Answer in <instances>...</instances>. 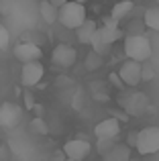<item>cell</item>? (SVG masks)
<instances>
[{
    "label": "cell",
    "instance_id": "5",
    "mask_svg": "<svg viewBox=\"0 0 159 161\" xmlns=\"http://www.w3.org/2000/svg\"><path fill=\"white\" fill-rule=\"evenodd\" d=\"M118 104L124 108L127 114L141 116V114L145 112V108H147V104H149V98L143 92H129V94H123L118 98Z\"/></svg>",
    "mask_w": 159,
    "mask_h": 161
},
{
    "label": "cell",
    "instance_id": "23",
    "mask_svg": "<svg viewBox=\"0 0 159 161\" xmlns=\"http://www.w3.org/2000/svg\"><path fill=\"white\" fill-rule=\"evenodd\" d=\"M137 137H139V130H131V133L127 135V145L131 147V149L137 145Z\"/></svg>",
    "mask_w": 159,
    "mask_h": 161
},
{
    "label": "cell",
    "instance_id": "7",
    "mask_svg": "<svg viewBox=\"0 0 159 161\" xmlns=\"http://www.w3.org/2000/svg\"><path fill=\"white\" fill-rule=\"evenodd\" d=\"M76 59H78V51L72 45L59 43V45H55L53 51H51V61H53V65L59 67V69H69V67H74Z\"/></svg>",
    "mask_w": 159,
    "mask_h": 161
},
{
    "label": "cell",
    "instance_id": "10",
    "mask_svg": "<svg viewBox=\"0 0 159 161\" xmlns=\"http://www.w3.org/2000/svg\"><path fill=\"white\" fill-rule=\"evenodd\" d=\"M14 57L19 59L20 63H27V61H37V59L43 57V51L37 43L33 41H23V43L14 45Z\"/></svg>",
    "mask_w": 159,
    "mask_h": 161
},
{
    "label": "cell",
    "instance_id": "3",
    "mask_svg": "<svg viewBox=\"0 0 159 161\" xmlns=\"http://www.w3.org/2000/svg\"><path fill=\"white\" fill-rule=\"evenodd\" d=\"M86 6L80 2H65L59 6V14H57V23H61L65 29H78L80 25L86 20Z\"/></svg>",
    "mask_w": 159,
    "mask_h": 161
},
{
    "label": "cell",
    "instance_id": "9",
    "mask_svg": "<svg viewBox=\"0 0 159 161\" xmlns=\"http://www.w3.org/2000/svg\"><path fill=\"white\" fill-rule=\"evenodd\" d=\"M92 151V145L86 141V139H72L63 145V153L68 159H74V161H84L90 155Z\"/></svg>",
    "mask_w": 159,
    "mask_h": 161
},
{
    "label": "cell",
    "instance_id": "18",
    "mask_svg": "<svg viewBox=\"0 0 159 161\" xmlns=\"http://www.w3.org/2000/svg\"><path fill=\"white\" fill-rule=\"evenodd\" d=\"M102 57L104 55H100V53H96L94 49H92L90 53L86 55V69L88 71H96V69H100V67H102Z\"/></svg>",
    "mask_w": 159,
    "mask_h": 161
},
{
    "label": "cell",
    "instance_id": "26",
    "mask_svg": "<svg viewBox=\"0 0 159 161\" xmlns=\"http://www.w3.org/2000/svg\"><path fill=\"white\" fill-rule=\"evenodd\" d=\"M10 10V0H0V14H8Z\"/></svg>",
    "mask_w": 159,
    "mask_h": 161
},
{
    "label": "cell",
    "instance_id": "31",
    "mask_svg": "<svg viewBox=\"0 0 159 161\" xmlns=\"http://www.w3.org/2000/svg\"><path fill=\"white\" fill-rule=\"evenodd\" d=\"M155 2H157V4H159V0H155Z\"/></svg>",
    "mask_w": 159,
    "mask_h": 161
},
{
    "label": "cell",
    "instance_id": "24",
    "mask_svg": "<svg viewBox=\"0 0 159 161\" xmlns=\"http://www.w3.org/2000/svg\"><path fill=\"white\" fill-rule=\"evenodd\" d=\"M0 161H10V149H8V145H0Z\"/></svg>",
    "mask_w": 159,
    "mask_h": 161
},
{
    "label": "cell",
    "instance_id": "15",
    "mask_svg": "<svg viewBox=\"0 0 159 161\" xmlns=\"http://www.w3.org/2000/svg\"><path fill=\"white\" fill-rule=\"evenodd\" d=\"M39 12H41V19H43L47 25L57 23V14H59V8H57L55 4H51L49 0H41V4H39Z\"/></svg>",
    "mask_w": 159,
    "mask_h": 161
},
{
    "label": "cell",
    "instance_id": "30",
    "mask_svg": "<svg viewBox=\"0 0 159 161\" xmlns=\"http://www.w3.org/2000/svg\"><path fill=\"white\" fill-rule=\"evenodd\" d=\"M65 161H74V159H65Z\"/></svg>",
    "mask_w": 159,
    "mask_h": 161
},
{
    "label": "cell",
    "instance_id": "22",
    "mask_svg": "<svg viewBox=\"0 0 159 161\" xmlns=\"http://www.w3.org/2000/svg\"><path fill=\"white\" fill-rule=\"evenodd\" d=\"M141 75H143V82H151L153 78H155V69H153V65L147 61H143V71H141Z\"/></svg>",
    "mask_w": 159,
    "mask_h": 161
},
{
    "label": "cell",
    "instance_id": "28",
    "mask_svg": "<svg viewBox=\"0 0 159 161\" xmlns=\"http://www.w3.org/2000/svg\"><path fill=\"white\" fill-rule=\"evenodd\" d=\"M49 2H51V4H55V6L59 8V6H63V4L68 2V0H49Z\"/></svg>",
    "mask_w": 159,
    "mask_h": 161
},
{
    "label": "cell",
    "instance_id": "1",
    "mask_svg": "<svg viewBox=\"0 0 159 161\" xmlns=\"http://www.w3.org/2000/svg\"><path fill=\"white\" fill-rule=\"evenodd\" d=\"M120 39H123V29L118 27V20H114L110 16V19L104 20L102 27L96 29L90 45H92V49H94L96 53L104 55L108 49H110V45H114L116 41H120Z\"/></svg>",
    "mask_w": 159,
    "mask_h": 161
},
{
    "label": "cell",
    "instance_id": "2",
    "mask_svg": "<svg viewBox=\"0 0 159 161\" xmlns=\"http://www.w3.org/2000/svg\"><path fill=\"white\" fill-rule=\"evenodd\" d=\"M151 53H153V49H151L149 37L137 33V35H129L127 39H124V55H127L129 59L147 61V59L151 57Z\"/></svg>",
    "mask_w": 159,
    "mask_h": 161
},
{
    "label": "cell",
    "instance_id": "20",
    "mask_svg": "<svg viewBox=\"0 0 159 161\" xmlns=\"http://www.w3.org/2000/svg\"><path fill=\"white\" fill-rule=\"evenodd\" d=\"M31 130L37 135H47V122L43 120V118H33L31 120Z\"/></svg>",
    "mask_w": 159,
    "mask_h": 161
},
{
    "label": "cell",
    "instance_id": "4",
    "mask_svg": "<svg viewBox=\"0 0 159 161\" xmlns=\"http://www.w3.org/2000/svg\"><path fill=\"white\" fill-rule=\"evenodd\" d=\"M135 149L141 155H153L159 151V126H145L139 130Z\"/></svg>",
    "mask_w": 159,
    "mask_h": 161
},
{
    "label": "cell",
    "instance_id": "16",
    "mask_svg": "<svg viewBox=\"0 0 159 161\" xmlns=\"http://www.w3.org/2000/svg\"><path fill=\"white\" fill-rule=\"evenodd\" d=\"M135 8V4L131 2V0H123V2H116L114 6H112V10H110V16L114 20H120V19H124V16L129 14V12Z\"/></svg>",
    "mask_w": 159,
    "mask_h": 161
},
{
    "label": "cell",
    "instance_id": "27",
    "mask_svg": "<svg viewBox=\"0 0 159 161\" xmlns=\"http://www.w3.org/2000/svg\"><path fill=\"white\" fill-rule=\"evenodd\" d=\"M25 102H27V108H33V96H31V94H27Z\"/></svg>",
    "mask_w": 159,
    "mask_h": 161
},
{
    "label": "cell",
    "instance_id": "8",
    "mask_svg": "<svg viewBox=\"0 0 159 161\" xmlns=\"http://www.w3.org/2000/svg\"><path fill=\"white\" fill-rule=\"evenodd\" d=\"M43 74H45V67L39 59L37 61H27L23 63V69H20V84L25 88H33L43 80Z\"/></svg>",
    "mask_w": 159,
    "mask_h": 161
},
{
    "label": "cell",
    "instance_id": "21",
    "mask_svg": "<svg viewBox=\"0 0 159 161\" xmlns=\"http://www.w3.org/2000/svg\"><path fill=\"white\" fill-rule=\"evenodd\" d=\"M8 47H10V33H8V29L0 23V51H6Z\"/></svg>",
    "mask_w": 159,
    "mask_h": 161
},
{
    "label": "cell",
    "instance_id": "14",
    "mask_svg": "<svg viewBox=\"0 0 159 161\" xmlns=\"http://www.w3.org/2000/svg\"><path fill=\"white\" fill-rule=\"evenodd\" d=\"M96 29H98L96 20L86 19V20H84V23L78 27V29H74V31H76V39H78L82 45H90L92 37H94V33H96Z\"/></svg>",
    "mask_w": 159,
    "mask_h": 161
},
{
    "label": "cell",
    "instance_id": "17",
    "mask_svg": "<svg viewBox=\"0 0 159 161\" xmlns=\"http://www.w3.org/2000/svg\"><path fill=\"white\" fill-rule=\"evenodd\" d=\"M143 23H145V27L153 29V31H159V4L157 2H155V6H151V8L145 10Z\"/></svg>",
    "mask_w": 159,
    "mask_h": 161
},
{
    "label": "cell",
    "instance_id": "11",
    "mask_svg": "<svg viewBox=\"0 0 159 161\" xmlns=\"http://www.w3.org/2000/svg\"><path fill=\"white\" fill-rule=\"evenodd\" d=\"M120 130H123V126H120V120L114 116L110 118H104V120H100L98 125L94 126V135L96 139L100 137H106V139H118Z\"/></svg>",
    "mask_w": 159,
    "mask_h": 161
},
{
    "label": "cell",
    "instance_id": "12",
    "mask_svg": "<svg viewBox=\"0 0 159 161\" xmlns=\"http://www.w3.org/2000/svg\"><path fill=\"white\" fill-rule=\"evenodd\" d=\"M20 116H23V110H20V106H16V104L4 102L2 106H0V125L6 126V129L19 125Z\"/></svg>",
    "mask_w": 159,
    "mask_h": 161
},
{
    "label": "cell",
    "instance_id": "25",
    "mask_svg": "<svg viewBox=\"0 0 159 161\" xmlns=\"http://www.w3.org/2000/svg\"><path fill=\"white\" fill-rule=\"evenodd\" d=\"M108 78H110V82L114 84V86H118V88H127V86L123 84V80H120V75H118V74H110Z\"/></svg>",
    "mask_w": 159,
    "mask_h": 161
},
{
    "label": "cell",
    "instance_id": "29",
    "mask_svg": "<svg viewBox=\"0 0 159 161\" xmlns=\"http://www.w3.org/2000/svg\"><path fill=\"white\" fill-rule=\"evenodd\" d=\"M129 161H135V159H133V157H131V159H129Z\"/></svg>",
    "mask_w": 159,
    "mask_h": 161
},
{
    "label": "cell",
    "instance_id": "6",
    "mask_svg": "<svg viewBox=\"0 0 159 161\" xmlns=\"http://www.w3.org/2000/svg\"><path fill=\"white\" fill-rule=\"evenodd\" d=\"M143 61H137V59H127V61L120 65L118 69V75L123 80V84L127 88H137L141 82H143Z\"/></svg>",
    "mask_w": 159,
    "mask_h": 161
},
{
    "label": "cell",
    "instance_id": "19",
    "mask_svg": "<svg viewBox=\"0 0 159 161\" xmlns=\"http://www.w3.org/2000/svg\"><path fill=\"white\" fill-rule=\"evenodd\" d=\"M114 143H116V139H106V137H100V139H96V151H98V155L102 157L106 151H110L112 147H114Z\"/></svg>",
    "mask_w": 159,
    "mask_h": 161
},
{
    "label": "cell",
    "instance_id": "13",
    "mask_svg": "<svg viewBox=\"0 0 159 161\" xmlns=\"http://www.w3.org/2000/svg\"><path fill=\"white\" fill-rule=\"evenodd\" d=\"M131 157L133 151L127 143H114V147L102 155V161H129Z\"/></svg>",
    "mask_w": 159,
    "mask_h": 161
}]
</instances>
